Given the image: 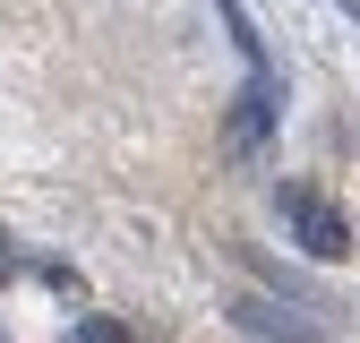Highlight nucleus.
Returning a JSON list of instances; mask_svg holds the SVG:
<instances>
[{
  "label": "nucleus",
  "mask_w": 360,
  "mask_h": 343,
  "mask_svg": "<svg viewBox=\"0 0 360 343\" xmlns=\"http://www.w3.org/2000/svg\"><path fill=\"white\" fill-rule=\"evenodd\" d=\"M335 9H343V18H352V26H360V0H335Z\"/></svg>",
  "instance_id": "423d86ee"
},
{
  "label": "nucleus",
  "mask_w": 360,
  "mask_h": 343,
  "mask_svg": "<svg viewBox=\"0 0 360 343\" xmlns=\"http://www.w3.org/2000/svg\"><path fill=\"white\" fill-rule=\"evenodd\" d=\"M275 206H283V224H292L300 257H318V266L352 257V224H343V206H335L326 189H309V181H283V189H275Z\"/></svg>",
  "instance_id": "f257e3e1"
},
{
  "label": "nucleus",
  "mask_w": 360,
  "mask_h": 343,
  "mask_svg": "<svg viewBox=\"0 0 360 343\" xmlns=\"http://www.w3.org/2000/svg\"><path fill=\"white\" fill-rule=\"evenodd\" d=\"M232 326H240V335H257V343H318L292 309H275V300H257V292H240V300H232Z\"/></svg>",
  "instance_id": "7ed1b4c3"
},
{
  "label": "nucleus",
  "mask_w": 360,
  "mask_h": 343,
  "mask_svg": "<svg viewBox=\"0 0 360 343\" xmlns=\"http://www.w3.org/2000/svg\"><path fill=\"white\" fill-rule=\"evenodd\" d=\"M0 257H9V232H0Z\"/></svg>",
  "instance_id": "0eeeda50"
},
{
  "label": "nucleus",
  "mask_w": 360,
  "mask_h": 343,
  "mask_svg": "<svg viewBox=\"0 0 360 343\" xmlns=\"http://www.w3.org/2000/svg\"><path fill=\"white\" fill-rule=\"evenodd\" d=\"M214 18H223V34L240 43V60H249V77H266V34H257V18L240 9V0H214Z\"/></svg>",
  "instance_id": "20e7f679"
},
{
  "label": "nucleus",
  "mask_w": 360,
  "mask_h": 343,
  "mask_svg": "<svg viewBox=\"0 0 360 343\" xmlns=\"http://www.w3.org/2000/svg\"><path fill=\"white\" fill-rule=\"evenodd\" d=\"M275 103H283L275 69L240 86V103H232V129H223V138H232V155H257V146H266V129H275Z\"/></svg>",
  "instance_id": "f03ea898"
},
{
  "label": "nucleus",
  "mask_w": 360,
  "mask_h": 343,
  "mask_svg": "<svg viewBox=\"0 0 360 343\" xmlns=\"http://www.w3.org/2000/svg\"><path fill=\"white\" fill-rule=\"evenodd\" d=\"M69 343H129V335H120V326H112V318H86V326H77V335H69Z\"/></svg>",
  "instance_id": "39448f33"
}]
</instances>
